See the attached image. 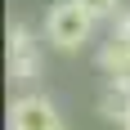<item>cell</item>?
<instances>
[{
    "label": "cell",
    "instance_id": "ba28073f",
    "mask_svg": "<svg viewBox=\"0 0 130 130\" xmlns=\"http://www.w3.org/2000/svg\"><path fill=\"white\" fill-rule=\"evenodd\" d=\"M121 130H130V103H126V117H121Z\"/></svg>",
    "mask_w": 130,
    "mask_h": 130
},
{
    "label": "cell",
    "instance_id": "3957f363",
    "mask_svg": "<svg viewBox=\"0 0 130 130\" xmlns=\"http://www.w3.org/2000/svg\"><path fill=\"white\" fill-rule=\"evenodd\" d=\"M36 76H40V50H36V40H31V31L23 23H13L9 27V81L31 85Z\"/></svg>",
    "mask_w": 130,
    "mask_h": 130
},
{
    "label": "cell",
    "instance_id": "6da1fadb",
    "mask_svg": "<svg viewBox=\"0 0 130 130\" xmlns=\"http://www.w3.org/2000/svg\"><path fill=\"white\" fill-rule=\"evenodd\" d=\"M90 31H94V18L81 9L76 0H58V5L45 13V36H50L54 50H63V54L81 50V45L90 40Z\"/></svg>",
    "mask_w": 130,
    "mask_h": 130
},
{
    "label": "cell",
    "instance_id": "8992f818",
    "mask_svg": "<svg viewBox=\"0 0 130 130\" xmlns=\"http://www.w3.org/2000/svg\"><path fill=\"white\" fill-rule=\"evenodd\" d=\"M112 36H117V40H130V9H126V5L112 13Z\"/></svg>",
    "mask_w": 130,
    "mask_h": 130
},
{
    "label": "cell",
    "instance_id": "52a82bcc",
    "mask_svg": "<svg viewBox=\"0 0 130 130\" xmlns=\"http://www.w3.org/2000/svg\"><path fill=\"white\" fill-rule=\"evenodd\" d=\"M108 81H112V90H117V94H126V99H130V63L121 67L117 76H108Z\"/></svg>",
    "mask_w": 130,
    "mask_h": 130
},
{
    "label": "cell",
    "instance_id": "277c9868",
    "mask_svg": "<svg viewBox=\"0 0 130 130\" xmlns=\"http://www.w3.org/2000/svg\"><path fill=\"white\" fill-rule=\"evenodd\" d=\"M126 63H130V40L108 36V40H103V50H99V67H103L108 76H117V72H121Z\"/></svg>",
    "mask_w": 130,
    "mask_h": 130
},
{
    "label": "cell",
    "instance_id": "5b68a950",
    "mask_svg": "<svg viewBox=\"0 0 130 130\" xmlns=\"http://www.w3.org/2000/svg\"><path fill=\"white\" fill-rule=\"evenodd\" d=\"M76 5H81V9H85V13H90L94 23H99V18H108V23H112V13L121 9L117 0H76Z\"/></svg>",
    "mask_w": 130,
    "mask_h": 130
},
{
    "label": "cell",
    "instance_id": "7a4b0ae2",
    "mask_svg": "<svg viewBox=\"0 0 130 130\" xmlns=\"http://www.w3.org/2000/svg\"><path fill=\"white\" fill-rule=\"evenodd\" d=\"M9 130H67V126L45 94H18L9 103Z\"/></svg>",
    "mask_w": 130,
    "mask_h": 130
}]
</instances>
